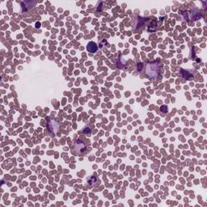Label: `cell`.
<instances>
[{"instance_id":"1","label":"cell","mask_w":207,"mask_h":207,"mask_svg":"<svg viewBox=\"0 0 207 207\" xmlns=\"http://www.w3.org/2000/svg\"><path fill=\"white\" fill-rule=\"evenodd\" d=\"M159 73V67L155 63H149L146 69V74L151 78H155Z\"/></svg>"},{"instance_id":"2","label":"cell","mask_w":207,"mask_h":207,"mask_svg":"<svg viewBox=\"0 0 207 207\" xmlns=\"http://www.w3.org/2000/svg\"><path fill=\"white\" fill-rule=\"evenodd\" d=\"M74 151H76L77 153L82 155V154H83V153L86 151L87 147H86V145L84 144V143H82V142H81V141L78 140V141H75V143H74Z\"/></svg>"},{"instance_id":"3","label":"cell","mask_w":207,"mask_h":207,"mask_svg":"<svg viewBox=\"0 0 207 207\" xmlns=\"http://www.w3.org/2000/svg\"><path fill=\"white\" fill-rule=\"evenodd\" d=\"M48 129L54 134H57L59 130V123L54 120H50L48 123Z\"/></svg>"},{"instance_id":"4","label":"cell","mask_w":207,"mask_h":207,"mask_svg":"<svg viewBox=\"0 0 207 207\" xmlns=\"http://www.w3.org/2000/svg\"><path fill=\"white\" fill-rule=\"evenodd\" d=\"M87 51H88V52L96 53L97 51V49H98V47H97L96 43L93 42V41H91V42H89L88 45H87Z\"/></svg>"},{"instance_id":"5","label":"cell","mask_w":207,"mask_h":207,"mask_svg":"<svg viewBox=\"0 0 207 207\" xmlns=\"http://www.w3.org/2000/svg\"><path fill=\"white\" fill-rule=\"evenodd\" d=\"M97 181H98V179L94 176H90L87 179V183L91 185V186H96L97 185Z\"/></svg>"}]
</instances>
